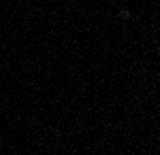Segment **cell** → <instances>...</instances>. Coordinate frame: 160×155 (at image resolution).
Returning <instances> with one entry per match:
<instances>
[{"label":"cell","instance_id":"6da1fadb","mask_svg":"<svg viewBox=\"0 0 160 155\" xmlns=\"http://www.w3.org/2000/svg\"><path fill=\"white\" fill-rule=\"evenodd\" d=\"M120 17H122V19H130V11H128V9H122V11H120Z\"/></svg>","mask_w":160,"mask_h":155}]
</instances>
